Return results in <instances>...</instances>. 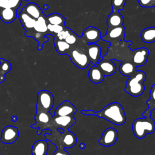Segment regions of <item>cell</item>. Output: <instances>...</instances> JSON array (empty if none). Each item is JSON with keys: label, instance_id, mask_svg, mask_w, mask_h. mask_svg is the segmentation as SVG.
Returning <instances> with one entry per match:
<instances>
[{"label": "cell", "instance_id": "1", "mask_svg": "<svg viewBox=\"0 0 155 155\" xmlns=\"http://www.w3.org/2000/svg\"><path fill=\"white\" fill-rule=\"evenodd\" d=\"M81 113L87 116H96L104 118L116 125H124L126 122V116L122 106L118 102H112L106 105L101 111L95 112L93 110H82Z\"/></svg>", "mask_w": 155, "mask_h": 155}, {"label": "cell", "instance_id": "2", "mask_svg": "<svg viewBox=\"0 0 155 155\" xmlns=\"http://www.w3.org/2000/svg\"><path fill=\"white\" fill-rule=\"evenodd\" d=\"M145 79L146 74L143 71L136 70L127 81L125 91L133 97L140 96L145 90L143 82Z\"/></svg>", "mask_w": 155, "mask_h": 155}, {"label": "cell", "instance_id": "3", "mask_svg": "<svg viewBox=\"0 0 155 155\" xmlns=\"http://www.w3.org/2000/svg\"><path fill=\"white\" fill-rule=\"evenodd\" d=\"M132 131L137 138L143 139L155 131V122L150 117L143 116L136 119L132 124Z\"/></svg>", "mask_w": 155, "mask_h": 155}, {"label": "cell", "instance_id": "4", "mask_svg": "<svg viewBox=\"0 0 155 155\" xmlns=\"http://www.w3.org/2000/svg\"><path fill=\"white\" fill-rule=\"evenodd\" d=\"M36 124L31 125V128L39 129L37 131L38 134H41L43 130L50 129L52 126V122L53 116L50 113V111H44L36 110V113L35 116Z\"/></svg>", "mask_w": 155, "mask_h": 155}, {"label": "cell", "instance_id": "5", "mask_svg": "<svg viewBox=\"0 0 155 155\" xmlns=\"http://www.w3.org/2000/svg\"><path fill=\"white\" fill-rule=\"evenodd\" d=\"M54 104V97L52 93L45 90H40L37 95L36 108L39 111H50Z\"/></svg>", "mask_w": 155, "mask_h": 155}, {"label": "cell", "instance_id": "6", "mask_svg": "<svg viewBox=\"0 0 155 155\" xmlns=\"http://www.w3.org/2000/svg\"><path fill=\"white\" fill-rule=\"evenodd\" d=\"M67 55L73 64L81 69L86 68L90 63L87 53L81 49L71 48Z\"/></svg>", "mask_w": 155, "mask_h": 155}, {"label": "cell", "instance_id": "7", "mask_svg": "<svg viewBox=\"0 0 155 155\" xmlns=\"http://www.w3.org/2000/svg\"><path fill=\"white\" fill-rule=\"evenodd\" d=\"M125 28L124 25L116 27L110 30H107L106 35L101 38V39L109 42L120 41L124 39Z\"/></svg>", "mask_w": 155, "mask_h": 155}, {"label": "cell", "instance_id": "8", "mask_svg": "<svg viewBox=\"0 0 155 155\" xmlns=\"http://www.w3.org/2000/svg\"><path fill=\"white\" fill-rule=\"evenodd\" d=\"M19 136V130L17 127L12 125L5 127L1 134V141L4 144L14 143Z\"/></svg>", "mask_w": 155, "mask_h": 155}, {"label": "cell", "instance_id": "9", "mask_svg": "<svg viewBox=\"0 0 155 155\" xmlns=\"http://www.w3.org/2000/svg\"><path fill=\"white\" fill-rule=\"evenodd\" d=\"M117 137V131L113 127H109L104 130L101 138L98 140V142L102 146L110 147L116 142Z\"/></svg>", "mask_w": 155, "mask_h": 155}, {"label": "cell", "instance_id": "10", "mask_svg": "<svg viewBox=\"0 0 155 155\" xmlns=\"http://www.w3.org/2000/svg\"><path fill=\"white\" fill-rule=\"evenodd\" d=\"M101 38V33L96 27L89 26L82 32V40L87 44L97 43Z\"/></svg>", "mask_w": 155, "mask_h": 155}, {"label": "cell", "instance_id": "11", "mask_svg": "<svg viewBox=\"0 0 155 155\" xmlns=\"http://www.w3.org/2000/svg\"><path fill=\"white\" fill-rule=\"evenodd\" d=\"M76 112V108L68 101H64L59 104L55 110L54 117L74 116Z\"/></svg>", "mask_w": 155, "mask_h": 155}, {"label": "cell", "instance_id": "12", "mask_svg": "<svg viewBox=\"0 0 155 155\" xmlns=\"http://www.w3.org/2000/svg\"><path fill=\"white\" fill-rule=\"evenodd\" d=\"M76 122V119L73 116H64L54 117L52 122V126H55L56 128H61L65 131L68 130L69 128L71 127Z\"/></svg>", "mask_w": 155, "mask_h": 155}, {"label": "cell", "instance_id": "13", "mask_svg": "<svg viewBox=\"0 0 155 155\" xmlns=\"http://www.w3.org/2000/svg\"><path fill=\"white\" fill-rule=\"evenodd\" d=\"M18 18L23 28L25 30V35L26 36L30 37V35L33 31V27L36 19L31 18L26 13L22 11H21L18 15Z\"/></svg>", "mask_w": 155, "mask_h": 155}, {"label": "cell", "instance_id": "14", "mask_svg": "<svg viewBox=\"0 0 155 155\" xmlns=\"http://www.w3.org/2000/svg\"><path fill=\"white\" fill-rule=\"evenodd\" d=\"M87 54L90 62L96 65L101 58V47L96 43L87 44Z\"/></svg>", "mask_w": 155, "mask_h": 155}, {"label": "cell", "instance_id": "15", "mask_svg": "<svg viewBox=\"0 0 155 155\" xmlns=\"http://www.w3.org/2000/svg\"><path fill=\"white\" fill-rule=\"evenodd\" d=\"M148 54L149 50L145 47L135 50L133 55V64L136 67L143 65L147 61Z\"/></svg>", "mask_w": 155, "mask_h": 155}, {"label": "cell", "instance_id": "16", "mask_svg": "<svg viewBox=\"0 0 155 155\" xmlns=\"http://www.w3.org/2000/svg\"><path fill=\"white\" fill-rule=\"evenodd\" d=\"M124 18L119 12L112 11L107 19V30H110L116 27L124 25Z\"/></svg>", "mask_w": 155, "mask_h": 155}, {"label": "cell", "instance_id": "17", "mask_svg": "<svg viewBox=\"0 0 155 155\" xmlns=\"http://www.w3.org/2000/svg\"><path fill=\"white\" fill-rule=\"evenodd\" d=\"M102 71L105 76H109L115 73L116 71V67L114 62L111 61L102 59L99 61L96 65Z\"/></svg>", "mask_w": 155, "mask_h": 155}, {"label": "cell", "instance_id": "18", "mask_svg": "<svg viewBox=\"0 0 155 155\" xmlns=\"http://www.w3.org/2000/svg\"><path fill=\"white\" fill-rule=\"evenodd\" d=\"M47 25H48V22L47 21L46 16L43 15L42 16H40L39 18H38L36 20V22L33 27V31H32V33L33 31L37 32L44 36H46L47 35H50V33L48 30ZM31 35H30V37Z\"/></svg>", "mask_w": 155, "mask_h": 155}, {"label": "cell", "instance_id": "19", "mask_svg": "<svg viewBox=\"0 0 155 155\" xmlns=\"http://www.w3.org/2000/svg\"><path fill=\"white\" fill-rule=\"evenodd\" d=\"M31 18L37 19L44 14L41 7L34 2H30L26 4L21 10Z\"/></svg>", "mask_w": 155, "mask_h": 155}, {"label": "cell", "instance_id": "20", "mask_svg": "<svg viewBox=\"0 0 155 155\" xmlns=\"http://www.w3.org/2000/svg\"><path fill=\"white\" fill-rule=\"evenodd\" d=\"M17 10L6 7L0 10V19L5 23L8 24L13 22L17 18Z\"/></svg>", "mask_w": 155, "mask_h": 155}, {"label": "cell", "instance_id": "21", "mask_svg": "<svg viewBox=\"0 0 155 155\" xmlns=\"http://www.w3.org/2000/svg\"><path fill=\"white\" fill-rule=\"evenodd\" d=\"M48 149V143L47 140H38L36 141L31 148L32 155H47Z\"/></svg>", "mask_w": 155, "mask_h": 155}, {"label": "cell", "instance_id": "22", "mask_svg": "<svg viewBox=\"0 0 155 155\" xmlns=\"http://www.w3.org/2000/svg\"><path fill=\"white\" fill-rule=\"evenodd\" d=\"M90 81L94 84H99L103 81L105 75L97 65L91 67L88 73Z\"/></svg>", "mask_w": 155, "mask_h": 155}, {"label": "cell", "instance_id": "23", "mask_svg": "<svg viewBox=\"0 0 155 155\" xmlns=\"http://www.w3.org/2000/svg\"><path fill=\"white\" fill-rule=\"evenodd\" d=\"M62 134V147L66 148H71L75 145L77 142V138L74 133L66 130Z\"/></svg>", "mask_w": 155, "mask_h": 155}, {"label": "cell", "instance_id": "24", "mask_svg": "<svg viewBox=\"0 0 155 155\" xmlns=\"http://www.w3.org/2000/svg\"><path fill=\"white\" fill-rule=\"evenodd\" d=\"M140 38L145 43L155 42V27H150L142 30L140 33Z\"/></svg>", "mask_w": 155, "mask_h": 155}, {"label": "cell", "instance_id": "25", "mask_svg": "<svg viewBox=\"0 0 155 155\" xmlns=\"http://www.w3.org/2000/svg\"><path fill=\"white\" fill-rule=\"evenodd\" d=\"M53 42L55 49L59 54H67L71 48V46L64 40H59L54 38Z\"/></svg>", "mask_w": 155, "mask_h": 155}, {"label": "cell", "instance_id": "26", "mask_svg": "<svg viewBox=\"0 0 155 155\" xmlns=\"http://www.w3.org/2000/svg\"><path fill=\"white\" fill-rule=\"evenodd\" d=\"M146 102L148 108L142 113V116L144 117H150L151 111L155 109V84L151 86L150 92V99L147 101Z\"/></svg>", "mask_w": 155, "mask_h": 155}, {"label": "cell", "instance_id": "27", "mask_svg": "<svg viewBox=\"0 0 155 155\" xmlns=\"http://www.w3.org/2000/svg\"><path fill=\"white\" fill-rule=\"evenodd\" d=\"M136 70V67L130 62H122L119 66L120 73L125 76H131Z\"/></svg>", "mask_w": 155, "mask_h": 155}, {"label": "cell", "instance_id": "28", "mask_svg": "<svg viewBox=\"0 0 155 155\" xmlns=\"http://www.w3.org/2000/svg\"><path fill=\"white\" fill-rule=\"evenodd\" d=\"M48 24L52 25H65L66 18L61 14L54 13L46 16Z\"/></svg>", "mask_w": 155, "mask_h": 155}, {"label": "cell", "instance_id": "29", "mask_svg": "<svg viewBox=\"0 0 155 155\" xmlns=\"http://www.w3.org/2000/svg\"><path fill=\"white\" fill-rule=\"evenodd\" d=\"M12 69V65L9 61L3 58H0V71L4 74H7Z\"/></svg>", "mask_w": 155, "mask_h": 155}, {"label": "cell", "instance_id": "30", "mask_svg": "<svg viewBox=\"0 0 155 155\" xmlns=\"http://www.w3.org/2000/svg\"><path fill=\"white\" fill-rule=\"evenodd\" d=\"M127 0H111L112 11L119 12L124 8Z\"/></svg>", "mask_w": 155, "mask_h": 155}, {"label": "cell", "instance_id": "31", "mask_svg": "<svg viewBox=\"0 0 155 155\" xmlns=\"http://www.w3.org/2000/svg\"><path fill=\"white\" fill-rule=\"evenodd\" d=\"M48 30L50 33V35H53L57 34L61 31H62L66 27L65 25H52L48 24L47 25Z\"/></svg>", "mask_w": 155, "mask_h": 155}, {"label": "cell", "instance_id": "32", "mask_svg": "<svg viewBox=\"0 0 155 155\" xmlns=\"http://www.w3.org/2000/svg\"><path fill=\"white\" fill-rule=\"evenodd\" d=\"M72 32V31L67 28V27H65L62 31H61V32L57 33V34H55V35H53V36H54V38H56L59 40H65V38Z\"/></svg>", "mask_w": 155, "mask_h": 155}, {"label": "cell", "instance_id": "33", "mask_svg": "<svg viewBox=\"0 0 155 155\" xmlns=\"http://www.w3.org/2000/svg\"><path fill=\"white\" fill-rule=\"evenodd\" d=\"M78 36L73 32L72 31L64 40L66 42H67L68 44H70L71 46L75 44L78 41Z\"/></svg>", "mask_w": 155, "mask_h": 155}, {"label": "cell", "instance_id": "34", "mask_svg": "<svg viewBox=\"0 0 155 155\" xmlns=\"http://www.w3.org/2000/svg\"><path fill=\"white\" fill-rule=\"evenodd\" d=\"M138 2L142 7H155V0H138Z\"/></svg>", "mask_w": 155, "mask_h": 155}, {"label": "cell", "instance_id": "35", "mask_svg": "<svg viewBox=\"0 0 155 155\" xmlns=\"http://www.w3.org/2000/svg\"><path fill=\"white\" fill-rule=\"evenodd\" d=\"M22 0H8V7L13 8L17 10L20 7Z\"/></svg>", "mask_w": 155, "mask_h": 155}, {"label": "cell", "instance_id": "36", "mask_svg": "<svg viewBox=\"0 0 155 155\" xmlns=\"http://www.w3.org/2000/svg\"><path fill=\"white\" fill-rule=\"evenodd\" d=\"M53 155H70L67 151L64 150L63 147H61L57 148L56 151H54Z\"/></svg>", "mask_w": 155, "mask_h": 155}, {"label": "cell", "instance_id": "37", "mask_svg": "<svg viewBox=\"0 0 155 155\" xmlns=\"http://www.w3.org/2000/svg\"><path fill=\"white\" fill-rule=\"evenodd\" d=\"M5 80V74H4L3 73H2L0 71V84L2 83Z\"/></svg>", "mask_w": 155, "mask_h": 155}, {"label": "cell", "instance_id": "38", "mask_svg": "<svg viewBox=\"0 0 155 155\" xmlns=\"http://www.w3.org/2000/svg\"><path fill=\"white\" fill-rule=\"evenodd\" d=\"M8 0H1L2 1V8H6L8 7Z\"/></svg>", "mask_w": 155, "mask_h": 155}, {"label": "cell", "instance_id": "39", "mask_svg": "<svg viewBox=\"0 0 155 155\" xmlns=\"http://www.w3.org/2000/svg\"><path fill=\"white\" fill-rule=\"evenodd\" d=\"M57 129V131L59 133H61V134H62L64 132V129H62V128H56Z\"/></svg>", "mask_w": 155, "mask_h": 155}, {"label": "cell", "instance_id": "40", "mask_svg": "<svg viewBox=\"0 0 155 155\" xmlns=\"http://www.w3.org/2000/svg\"><path fill=\"white\" fill-rule=\"evenodd\" d=\"M79 147H80V148H81V150H83V149L85 148L86 145H85L84 143H81L79 145Z\"/></svg>", "mask_w": 155, "mask_h": 155}, {"label": "cell", "instance_id": "41", "mask_svg": "<svg viewBox=\"0 0 155 155\" xmlns=\"http://www.w3.org/2000/svg\"><path fill=\"white\" fill-rule=\"evenodd\" d=\"M17 119H18V117H16V116H13L12 117V120L13 122H16L17 120Z\"/></svg>", "mask_w": 155, "mask_h": 155}, {"label": "cell", "instance_id": "42", "mask_svg": "<svg viewBox=\"0 0 155 155\" xmlns=\"http://www.w3.org/2000/svg\"><path fill=\"white\" fill-rule=\"evenodd\" d=\"M48 5H47V4H45L44 5V10H47L48 8Z\"/></svg>", "mask_w": 155, "mask_h": 155}, {"label": "cell", "instance_id": "43", "mask_svg": "<svg viewBox=\"0 0 155 155\" xmlns=\"http://www.w3.org/2000/svg\"><path fill=\"white\" fill-rule=\"evenodd\" d=\"M25 1H29V0H25Z\"/></svg>", "mask_w": 155, "mask_h": 155}, {"label": "cell", "instance_id": "44", "mask_svg": "<svg viewBox=\"0 0 155 155\" xmlns=\"http://www.w3.org/2000/svg\"><path fill=\"white\" fill-rule=\"evenodd\" d=\"M0 155H1V154H0Z\"/></svg>", "mask_w": 155, "mask_h": 155}]
</instances>
